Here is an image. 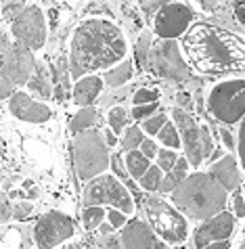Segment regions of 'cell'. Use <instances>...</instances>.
I'll use <instances>...</instances> for the list:
<instances>
[{
    "instance_id": "cell-40",
    "label": "cell",
    "mask_w": 245,
    "mask_h": 249,
    "mask_svg": "<svg viewBox=\"0 0 245 249\" xmlns=\"http://www.w3.org/2000/svg\"><path fill=\"white\" fill-rule=\"evenodd\" d=\"M105 216L109 218V224L113 226V228H120V226H124V224H126V216H124L122 212L113 210V207H111V210H109V213H105Z\"/></svg>"
},
{
    "instance_id": "cell-43",
    "label": "cell",
    "mask_w": 245,
    "mask_h": 249,
    "mask_svg": "<svg viewBox=\"0 0 245 249\" xmlns=\"http://www.w3.org/2000/svg\"><path fill=\"white\" fill-rule=\"evenodd\" d=\"M237 193H235V216L237 218H243V191H241V186L239 189H235Z\"/></svg>"
},
{
    "instance_id": "cell-4",
    "label": "cell",
    "mask_w": 245,
    "mask_h": 249,
    "mask_svg": "<svg viewBox=\"0 0 245 249\" xmlns=\"http://www.w3.org/2000/svg\"><path fill=\"white\" fill-rule=\"evenodd\" d=\"M34 71V54L25 46L13 44L6 36H0V99H6L19 84H25Z\"/></svg>"
},
{
    "instance_id": "cell-39",
    "label": "cell",
    "mask_w": 245,
    "mask_h": 249,
    "mask_svg": "<svg viewBox=\"0 0 245 249\" xmlns=\"http://www.w3.org/2000/svg\"><path fill=\"white\" fill-rule=\"evenodd\" d=\"M11 213H13V207L9 203V199H6V195L0 193V224L6 222V220L11 218Z\"/></svg>"
},
{
    "instance_id": "cell-24",
    "label": "cell",
    "mask_w": 245,
    "mask_h": 249,
    "mask_svg": "<svg viewBox=\"0 0 245 249\" xmlns=\"http://www.w3.org/2000/svg\"><path fill=\"white\" fill-rule=\"evenodd\" d=\"M149 53H151V34L145 32L136 42V63L141 65V69H149Z\"/></svg>"
},
{
    "instance_id": "cell-16",
    "label": "cell",
    "mask_w": 245,
    "mask_h": 249,
    "mask_svg": "<svg viewBox=\"0 0 245 249\" xmlns=\"http://www.w3.org/2000/svg\"><path fill=\"white\" fill-rule=\"evenodd\" d=\"M122 245L124 249H153L155 237L153 231L143 220H132L130 224H124L122 231Z\"/></svg>"
},
{
    "instance_id": "cell-31",
    "label": "cell",
    "mask_w": 245,
    "mask_h": 249,
    "mask_svg": "<svg viewBox=\"0 0 245 249\" xmlns=\"http://www.w3.org/2000/svg\"><path fill=\"white\" fill-rule=\"evenodd\" d=\"M67 67H69V63H67L65 57H61V59L57 61V65H55V75H53V80L57 82L59 86H63V88H67Z\"/></svg>"
},
{
    "instance_id": "cell-19",
    "label": "cell",
    "mask_w": 245,
    "mask_h": 249,
    "mask_svg": "<svg viewBox=\"0 0 245 249\" xmlns=\"http://www.w3.org/2000/svg\"><path fill=\"white\" fill-rule=\"evenodd\" d=\"M187 170H188V161L185 157L176 159V163L172 165V170L166 174V178L159 182V191L162 193H168V191H174L176 186L180 184L187 178Z\"/></svg>"
},
{
    "instance_id": "cell-7",
    "label": "cell",
    "mask_w": 245,
    "mask_h": 249,
    "mask_svg": "<svg viewBox=\"0 0 245 249\" xmlns=\"http://www.w3.org/2000/svg\"><path fill=\"white\" fill-rule=\"evenodd\" d=\"M145 212L149 218L151 226L155 228L157 234H162L164 241L170 243H183L187 239V220L180 216L178 210H174L172 205H168L164 199L159 197H149L145 203Z\"/></svg>"
},
{
    "instance_id": "cell-41",
    "label": "cell",
    "mask_w": 245,
    "mask_h": 249,
    "mask_svg": "<svg viewBox=\"0 0 245 249\" xmlns=\"http://www.w3.org/2000/svg\"><path fill=\"white\" fill-rule=\"evenodd\" d=\"M141 147V153L147 157V159H151V157H155L157 155V149H155V142L149 141V138H143V142L138 144Z\"/></svg>"
},
{
    "instance_id": "cell-44",
    "label": "cell",
    "mask_w": 245,
    "mask_h": 249,
    "mask_svg": "<svg viewBox=\"0 0 245 249\" xmlns=\"http://www.w3.org/2000/svg\"><path fill=\"white\" fill-rule=\"evenodd\" d=\"M164 4H166V2H141L138 6H141V9H143V13H145L147 17H151L153 13H155V11H159V9H162V6H164Z\"/></svg>"
},
{
    "instance_id": "cell-50",
    "label": "cell",
    "mask_w": 245,
    "mask_h": 249,
    "mask_svg": "<svg viewBox=\"0 0 245 249\" xmlns=\"http://www.w3.org/2000/svg\"><path fill=\"white\" fill-rule=\"evenodd\" d=\"M105 144H107V147H109V144H115V134H107V141H105Z\"/></svg>"
},
{
    "instance_id": "cell-13",
    "label": "cell",
    "mask_w": 245,
    "mask_h": 249,
    "mask_svg": "<svg viewBox=\"0 0 245 249\" xmlns=\"http://www.w3.org/2000/svg\"><path fill=\"white\" fill-rule=\"evenodd\" d=\"M174 115V124L180 130V136H183L185 149H187V161L191 165H201L204 161V151H201V142H199V126L193 122V117L187 111H183L180 107H176L172 111Z\"/></svg>"
},
{
    "instance_id": "cell-23",
    "label": "cell",
    "mask_w": 245,
    "mask_h": 249,
    "mask_svg": "<svg viewBox=\"0 0 245 249\" xmlns=\"http://www.w3.org/2000/svg\"><path fill=\"white\" fill-rule=\"evenodd\" d=\"M130 75H132L130 63H122V65H117L115 69H109V71H105L103 82L107 86H111V88H117V86L126 84V82L130 80Z\"/></svg>"
},
{
    "instance_id": "cell-22",
    "label": "cell",
    "mask_w": 245,
    "mask_h": 249,
    "mask_svg": "<svg viewBox=\"0 0 245 249\" xmlns=\"http://www.w3.org/2000/svg\"><path fill=\"white\" fill-rule=\"evenodd\" d=\"M147 170H149V159L136 149L128 151V155H126V172L134 178H141Z\"/></svg>"
},
{
    "instance_id": "cell-48",
    "label": "cell",
    "mask_w": 245,
    "mask_h": 249,
    "mask_svg": "<svg viewBox=\"0 0 245 249\" xmlns=\"http://www.w3.org/2000/svg\"><path fill=\"white\" fill-rule=\"evenodd\" d=\"M63 96H65V88L57 84V88H55V99H57V101H63Z\"/></svg>"
},
{
    "instance_id": "cell-3",
    "label": "cell",
    "mask_w": 245,
    "mask_h": 249,
    "mask_svg": "<svg viewBox=\"0 0 245 249\" xmlns=\"http://www.w3.org/2000/svg\"><path fill=\"white\" fill-rule=\"evenodd\" d=\"M172 201L191 220H209L225 210L226 191L209 174H193L172 191Z\"/></svg>"
},
{
    "instance_id": "cell-49",
    "label": "cell",
    "mask_w": 245,
    "mask_h": 249,
    "mask_svg": "<svg viewBox=\"0 0 245 249\" xmlns=\"http://www.w3.org/2000/svg\"><path fill=\"white\" fill-rule=\"evenodd\" d=\"M101 226V234H113V226L111 224H99Z\"/></svg>"
},
{
    "instance_id": "cell-42",
    "label": "cell",
    "mask_w": 245,
    "mask_h": 249,
    "mask_svg": "<svg viewBox=\"0 0 245 249\" xmlns=\"http://www.w3.org/2000/svg\"><path fill=\"white\" fill-rule=\"evenodd\" d=\"M99 245L105 249H122L120 241H117V237H113V234H103L99 239Z\"/></svg>"
},
{
    "instance_id": "cell-27",
    "label": "cell",
    "mask_w": 245,
    "mask_h": 249,
    "mask_svg": "<svg viewBox=\"0 0 245 249\" xmlns=\"http://www.w3.org/2000/svg\"><path fill=\"white\" fill-rule=\"evenodd\" d=\"M103 218H105V212L101 210L99 205H94V207H86L84 210V226H86V231H94L96 226H99L103 222Z\"/></svg>"
},
{
    "instance_id": "cell-20",
    "label": "cell",
    "mask_w": 245,
    "mask_h": 249,
    "mask_svg": "<svg viewBox=\"0 0 245 249\" xmlns=\"http://www.w3.org/2000/svg\"><path fill=\"white\" fill-rule=\"evenodd\" d=\"M27 84H30V90L40 94L42 99H48V96L53 94L51 78H48V73H46L44 67H36V71H34V75L30 80H27Z\"/></svg>"
},
{
    "instance_id": "cell-8",
    "label": "cell",
    "mask_w": 245,
    "mask_h": 249,
    "mask_svg": "<svg viewBox=\"0 0 245 249\" xmlns=\"http://www.w3.org/2000/svg\"><path fill=\"white\" fill-rule=\"evenodd\" d=\"M101 203H109L122 213H130L134 210L130 193L113 176H99L93 182H88V186L84 189V205L94 207Z\"/></svg>"
},
{
    "instance_id": "cell-36",
    "label": "cell",
    "mask_w": 245,
    "mask_h": 249,
    "mask_svg": "<svg viewBox=\"0 0 245 249\" xmlns=\"http://www.w3.org/2000/svg\"><path fill=\"white\" fill-rule=\"evenodd\" d=\"M109 165L113 168L117 178H122V180H128V172H126V165L122 161V155L120 153H115L113 157H109Z\"/></svg>"
},
{
    "instance_id": "cell-51",
    "label": "cell",
    "mask_w": 245,
    "mask_h": 249,
    "mask_svg": "<svg viewBox=\"0 0 245 249\" xmlns=\"http://www.w3.org/2000/svg\"><path fill=\"white\" fill-rule=\"evenodd\" d=\"M153 249H168L164 243H155V247H153Z\"/></svg>"
},
{
    "instance_id": "cell-18",
    "label": "cell",
    "mask_w": 245,
    "mask_h": 249,
    "mask_svg": "<svg viewBox=\"0 0 245 249\" xmlns=\"http://www.w3.org/2000/svg\"><path fill=\"white\" fill-rule=\"evenodd\" d=\"M103 90V80L96 75H88V78H80L78 84L74 86V101L78 105H90L96 101V96Z\"/></svg>"
},
{
    "instance_id": "cell-2",
    "label": "cell",
    "mask_w": 245,
    "mask_h": 249,
    "mask_svg": "<svg viewBox=\"0 0 245 249\" xmlns=\"http://www.w3.org/2000/svg\"><path fill=\"white\" fill-rule=\"evenodd\" d=\"M126 54V40L122 32L105 19H88L80 23L72 40L69 69L75 80L96 69H105L122 61Z\"/></svg>"
},
{
    "instance_id": "cell-46",
    "label": "cell",
    "mask_w": 245,
    "mask_h": 249,
    "mask_svg": "<svg viewBox=\"0 0 245 249\" xmlns=\"http://www.w3.org/2000/svg\"><path fill=\"white\" fill-rule=\"evenodd\" d=\"M201 249H228V241H216V243H209Z\"/></svg>"
},
{
    "instance_id": "cell-10",
    "label": "cell",
    "mask_w": 245,
    "mask_h": 249,
    "mask_svg": "<svg viewBox=\"0 0 245 249\" xmlns=\"http://www.w3.org/2000/svg\"><path fill=\"white\" fill-rule=\"evenodd\" d=\"M149 67L157 75L168 80L183 82L188 78V67L180 57V48L174 40H164L159 46L151 48L149 53Z\"/></svg>"
},
{
    "instance_id": "cell-53",
    "label": "cell",
    "mask_w": 245,
    "mask_h": 249,
    "mask_svg": "<svg viewBox=\"0 0 245 249\" xmlns=\"http://www.w3.org/2000/svg\"><path fill=\"white\" fill-rule=\"evenodd\" d=\"M239 249H243V245H241V247H239Z\"/></svg>"
},
{
    "instance_id": "cell-17",
    "label": "cell",
    "mask_w": 245,
    "mask_h": 249,
    "mask_svg": "<svg viewBox=\"0 0 245 249\" xmlns=\"http://www.w3.org/2000/svg\"><path fill=\"white\" fill-rule=\"evenodd\" d=\"M209 176H212L225 191H235V189H239L241 186L239 168H237V161L230 155L222 157L220 161L212 163V168H209Z\"/></svg>"
},
{
    "instance_id": "cell-33",
    "label": "cell",
    "mask_w": 245,
    "mask_h": 249,
    "mask_svg": "<svg viewBox=\"0 0 245 249\" xmlns=\"http://www.w3.org/2000/svg\"><path fill=\"white\" fill-rule=\"evenodd\" d=\"M23 9H25L23 2H2V13H0V15H2L4 19H11L13 21V19H15Z\"/></svg>"
},
{
    "instance_id": "cell-52",
    "label": "cell",
    "mask_w": 245,
    "mask_h": 249,
    "mask_svg": "<svg viewBox=\"0 0 245 249\" xmlns=\"http://www.w3.org/2000/svg\"><path fill=\"white\" fill-rule=\"evenodd\" d=\"M63 249H82L80 245H69V247H63Z\"/></svg>"
},
{
    "instance_id": "cell-5",
    "label": "cell",
    "mask_w": 245,
    "mask_h": 249,
    "mask_svg": "<svg viewBox=\"0 0 245 249\" xmlns=\"http://www.w3.org/2000/svg\"><path fill=\"white\" fill-rule=\"evenodd\" d=\"M74 165L82 180L96 178L109 168V147L99 130L90 128L74 138Z\"/></svg>"
},
{
    "instance_id": "cell-11",
    "label": "cell",
    "mask_w": 245,
    "mask_h": 249,
    "mask_svg": "<svg viewBox=\"0 0 245 249\" xmlns=\"http://www.w3.org/2000/svg\"><path fill=\"white\" fill-rule=\"evenodd\" d=\"M74 234V222L69 220L65 213L61 212H48L44 213L34 231L36 243L40 249H53L59 243H63L65 239H69Z\"/></svg>"
},
{
    "instance_id": "cell-38",
    "label": "cell",
    "mask_w": 245,
    "mask_h": 249,
    "mask_svg": "<svg viewBox=\"0 0 245 249\" xmlns=\"http://www.w3.org/2000/svg\"><path fill=\"white\" fill-rule=\"evenodd\" d=\"M30 213H32V203L21 201L17 205H13V213H11V216L15 220H27V218H30Z\"/></svg>"
},
{
    "instance_id": "cell-32",
    "label": "cell",
    "mask_w": 245,
    "mask_h": 249,
    "mask_svg": "<svg viewBox=\"0 0 245 249\" xmlns=\"http://www.w3.org/2000/svg\"><path fill=\"white\" fill-rule=\"evenodd\" d=\"M159 99V92L157 90H147V88H143V90H136L134 92V105H149V103H157Z\"/></svg>"
},
{
    "instance_id": "cell-14",
    "label": "cell",
    "mask_w": 245,
    "mask_h": 249,
    "mask_svg": "<svg viewBox=\"0 0 245 249\" xmlns=\"http://www.w3.org/2000/svg\"><path fill=\"white\" fill-rule=\"evenodd\" d=\"M235 231V216L228 212H220L218 216L209 218L207 222L195 232V247L201 249L216 241H226Z\"/></svg>"
},
{
    "instance_id": "cell-37",
    "label": "cell",
    "mask_w": 245,
    "mask_h": 249,
    "mask_svg": "<svg viewBox=\"0 0 245 249\" xmlns=\"http://www.w3.org/2000/svg\"><path fill=\"white\" fill-rule=\"evenodd\" d=\"M157 111V103H149V105H136L134 111H132V117L134 120H147L149 115H153Z\"/></svg>"
},
{
    "instance_id": "cell-45",
    "label": "cell",
    "mask_w": 245,
    "mask_h": 249,
    "mask_svg": "<svg viewBox=\"0 0 245 249\" xmlns=\"http://www.w3.org/2000/svg\"><path fill=\"white\" fill-rule=\"evenodd\" d=\"M218 132H220V138H222V142H225V147H226V149H235V141H233V134H230L226 128H220Z\"/></svg>"
},
{
    "instance_id": "cell-12",
    "label": "cell",
    "mask_w": 245,
    "mask_h": 249,
    "mask_svg": "<svg viewBox=\"0 0 245 249\" xmlns=\"http://www.w3.org/2000/svg\"><path fill=\"white\" fill-rule=\"evenodd\" d=\"M191 21H193L191 6L183 2H166L155 15V32L159 38L174 40L188 30Z\"/></svg>"
},
{
    "instance_id": "cell-35",
    "label": "cell",
    "mask_w": 245,
    "mask_h": 249,
    "mask_svg": "<svg viewBox=\"0 0 245 249\" xmlns=\"http://www.w3.org/2000/svg\"><path fill=\"white\" fill-rule=\"evenodd\" d=\"M199 142H201V151H204V157L212 155L214 142H212V136H209V132H207V128H206V126H201V128H199Z\"/></svg>"
},
{
    "instance_id": "cell-34",
    "label": "cell",
    "mask_w": 245,
    "mask_h": 249,
    "mask_svg": "<svg viewBox=\"0 0 245 249\" xmlns=\"http://www.w3.org/2000/svg\"><path fill=\"white\" fill-rule=\"evenodd\" d=\"M166 124V117L164 115H155V117H151V120H145L143 122V130L147 134H157L159 132V128H162Z\"/></svg>"
},
{
    "instance_id": "cell-9",
    "label": "cell",
    "mask_w": 245,
    "mask_h": 249,
    "mask_svg": "<svg viewBox=\"0 0 245 249\" xmlns=\"http://www.w3.org/2000/svg\"><path fill=\"white\" fill-rule=\"evenodd\" d=\"M13 36L17 38V44L30 48H42L46 42V21L42 15L40 6L25 4V9L13 19L11 23Z\"/></svg>"
},
{
    "instance_id": "cell-30",
    "label": "cell",
    "mask_w": 245,
    "mask_h": 249,
    "mask_svg": "<svg viewBox=\"0 0 245 249\" xmlns=\"http://www.w3.org/2000/svg\"><path fill=\"white\" fill-rule=\"evenodd\" d=\"M176 159H178V155L174 153V151H166V149L157 151V168L164 172H170L172 165L176 163Z\"/></svg>"
},
{
    "instance_id": "cell-1",
    "label": "cell",
    "mask_w": 245,
    "mask_h": 249,
    "mask_svg": "<svg viewBox=\"0 0 245 249\" xmlns=\"http://www.w3.org/2000/svg\"><path fill=\"white\" fill-rule=\"evenodd\" d=\"M183 46L191 65L206 75L241 71L245 65L243 40L212 23L193 25L187 32Z\"/></svg>"
},
{
    "instance_id": "cell-15",
    "label": "cell",
    "mask_w": 245,
    "mask_h": 249,
    "mask_svg": "<svg viewBox=\"0 0 245 249\" xmlns=\"http://www.w3.org/2000/svg\"><path fill=\"white\" fill-rule=\"evenodd\" d=\"M11 113L17 115L23 122H34V124H42L51 120V109L42 103L32 101L25 92H15L11 99Z\"/></svg>"
},
{
    "instance_id": "cell-47",
    "label": "cell",
    "mask_w": 245,
    "mask_h": 249,
    "mask_svg": "<svg viewBox=\"0 0 245 249\" xmlns=\"http://www.w3.org/2000/svg\"><path fill=\"white\" fill-rule=\"evenodd\" d=\"M176 101H178V105H183V107H188V105H191V101H188V94H178L176 96Z\"/></svg>"
},
{
    "instance_id": "cell-29",
    "label": "cell",
    "mask_w": 245,
    "mask_h": 249,
    "mask_svg": "<svg viewBox=\"0 0 245 249\" xmlns=\"http://www.w3.org/2000/svg\"><path fill=\"white\" fill-rule=\"evenodd\" d=\"M107 120H109V126H111V130H113V134H117V132H122L124 126L128 124V115H126L124 109L115 107V109H111L109 111Z\"/></svg>"
},
{
    "instance_id": "cell-28",
    "label": "cell",
    "mask_w": 245,
    "mask_h": 249,
    "mask_svg": "<svg viewBox=\"0 0 245 249\" xmlns=\"http://www.w3.org/2000/svg\"><path fill=\"white\" fill-rule=\"evenodd\" d=\"M141 142H143V132H141V128H138V126H130L128 130H126L124 138H122V147H124L126 151H134Z\"/></svg>"
},
{
    "instance_id": "cell-21",
    "label": "cell",
    "mask_w": 245,
    "mask_h": 249,
    "mask_svg": "<svg viewBox=\"0 0 245 249\" xmlns=\"http://www.w3.org/2000/svg\"><path fill=\"white\" fill-rule=\"evenodd\" d=\"M96 122H99L96 109L86 107V109H82L80 113H75V115H74V120L69 122V128H72V132H74V134H80V132H84V130H90Z\"/></svg>"
},
{
    "instance_id": "cell-25",
    "label": "cell",
    "mask_w": 245,
    "mask_h": 249,
    "mask_svg": "<svg viewBox=\"0 0 245 249\" xmlns=\"http://www.w3.org/2000/svg\"><path fill=\"white\" fill-rule=\"evenodd\" d=\"M157 136H159V141H162L164 144H168V147H172V149H178V147H180L178 130H176V126H174V124H170V122H166L164 126L159 128Z\"/></svg>"
},
{
    "instance_id": "cell-6",
    "label": "cell",
    "mask_w": 245,
    "mask_h": 249,
    "mask_svg": "<svg viewBox=\"0 0 245 249\" xmlns=\"http://www.w3.org/2000/svg\"><path fill=\"white\" fill-rule=\"evenodd\" d=\"M245 109V84L241 78L220 82L207 96V111L222 124H237Z\"/></svg>"
},
{
    "instance_id": "cell-26",
    "label": "cell",
    "mask_w": 245,
    "mask_h": 249,
    "mask_svg": "<svg viewBox=\"0 0 245 249\" xmlns=\"http://www.w3.org/2000/svg\"><path fill=\"white\" fill-rule=\"evenodd\" d=\"M141 180V186L145 191H157L159 189V182H162V170L157 168V165H153L145 172V174L138 178Z\"/></svg>"
}]
</instances>
